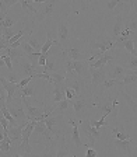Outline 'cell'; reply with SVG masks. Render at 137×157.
<instances>
[{"label":"cell","mask_w":137,"mask_h":157,"mask_svg":"<svg viewBox=\"0 0 137 157\" xmlns=\"http://www.w3.org/2000/svg\"><path fill=\"white\" fill-rule=\"evenodd\" d=\"M28 44H29L31 46H32V49L35 51V52H41L42 44L39 42V41H38L36 38H32V36H31V38H28Z\"/></svg>","instance_id":"7bdbcfd3"},{"label":"cell","mask_w":137,"mask_h":157,"mask_svg":"<svg viewBox=\"0 0 137 157\" xmlns=\"http://www.w3.org/2000/svg\"><path fill=\"white\" fill-rule=\"evenodd\" d=\"M92 107L98 108L104 114L111 115L113 114V118L117 115V100H115L111 95H98L95 97V101H92Z\"/></svg>","instance_id":"7a4b0ae2"},{"label":"cell","mask_w":137,"mask_h":157,"mask_svg":"<svg viewBox=\"0 0 137 157\" xmlns=\"http://www.w3.org/2000/svg\"><path fill=\"white\" fill-rule=\"evenodd\" d=\"M2 56H3V55L0 53V67H4L6 65H4V60H3V58H2Z\"/></svg>","instance_id":"680465c9"},{"label":"cell","mask_w":137,"mask_h":157,"mask_svg":"<svg viewBox=\"0 0 137 157\" xmlns=\"http://www.w3.org/2000/svg\"><path fill=\"white\" fill-rule=\"evenodd\" d=\"M14 24H16V20L11 18V17L7 14L4 18L0 20V29H4V28H13Z\"/></svg>","instance_id":"e575fe53"},{"label":"cell","mask_w":137,"mask_h":157,"mask_svg":"<svg viewBox=\"0 0 137 157\" xmlns=\"http://www.w3.org/2000/svg\"><path fill=\"white\" fill-rule=\"evenodd\" d=\"M49 75V80L48 82L53 86H62L65 84L66 82V70L62 69V70H59V72H55V73H48Z\"/></svg>","instance_id":"cb8c5ba5"},{"label":"cell","mask_w":137,"mask_h":157,"mask_svg":"<svg viewBox=\"0 0 137 157\" xmlns=\"http://www.w3.org/2000/svg\"><path fill=\"white\" fill-rule=\"evenodd\" d=\"M32 80H34L32 77H24V78H21V80L17 83V86H18V90H21V88L27 87V86H28L29 83L32 82Z\"/></svg>","instance_id":"c3c4849f"},{"label":"cell","mask_w":137,"mask_h":157,"mask_svg":"<svg viewBox=\"0 0 137 157\" xmlns=\"http://www.w3.org/2000/svg\"><path fill=\"white\" fill-rule=\"evenodd\" d=\"M68 105H70L68 100H63V101L57 102V104L53 107V112H52V114H55V115H65V112L67 111Z\"/></svg>","instance_id":"d6a6232c"},{"label":"cell","mask_w":137,"mask_h":157,"mask_svg":"<svg viewBox=\"0 0 137 157\" xmlns=\"http://www.w3.org/2000/svg\"><path fill=\"white\" fill-rule=\"evenodd\" d=\"M28 122L29 121H25V122H23V124L17 125V126H13V128H9V129H7V135H9V137L11 139V143H21V140H23V131Z\"/></svg>","instance_id":"9a60e30c"},{"label":"cell","mask_w":137,"mask_h":157,"mask_svg":"<svg viewBox=\"0 0 137 157\" xmlns=\"http://www.w3.org/2000/svg\"><path fill=\"white\" fill-rule=\"evenodd\" d=\"M112 133H113V137L116 139V140H130V136H129L123 129L119 132L116 128H113V129H112Z\"/></svg>","instance_id":"74e56055"},{"label":"cell","mask_w":137,"mask_h":157,"mask_svg":"<svg viewBox=\"0 0 137 157\" xmlns=\"http://www.w3.org/2000/svg\"><path fill=\"white\" fill-rule=\"evenodd\" d=\"M6 107H7V109H9V112L13 115V118L18 124H23V122L28 121V119H27V114H25V111H24V104H23V101H21V98L13 100V102L6 104Z\"/></svg>","instance_id":"9c48e42d"},{"label":"cell","mask_w":137,"mask_h":157,"mask_svg":"<svg viewBox=\"0 0 137 157\" xmlns=\"http://www.w3.org/2000/svg\"><path fill=\"white\" fill-rule=\"evenodd\" d=\"M6 104H7V93L3 88V86H0V109L6 107Z\"/></svg>","instance_id":"ee69618b"},{"label":"cell","mask_w":137,"mask_h":157,"mask_svg":"<svg viewBox=\"0 0 137 157\" xmlns=\"http://www.w3.org/2000/svg\"><path fill=\"white\" fill-rule=\"evenodd\" d=\"M56 53H57V49H56V52L49 49V52L46 53V65L43 67V73H55L62 70V67H65L66 58L63 56V52L59 56H56Z\"/></svg>","instance_id":"5b68a950"},{"label":"cell","mask_w":137,"mask_h":157,"mask_svg":"<svg viewBox=\"0 0 137 157\" xmlns=\"http://www.w3.org/2000/svg\"><path fill=\"white\" fill-rule=\"evenodd\" d=\"M113 144L122 151V153H126L129 157H133V153H131V147H133V142L130 140H113Z\"/></svg>","instance_id":"484cf974"},{"label":"cell","mask_w":137,"mask_h":157,"mask_svg":"<svg viewBox=\"0 0 137 157\" xmlns=\"http://www.w3.org/2000/svg\"><path fill=\"white\" fill-rule=\"evenodd\" d=\"M55 45L57 46V45H60V44H59L57 39H53V38H52V34L48 33L46 41L42 44V48H41V53H42V55H46V53L49 52V49L52 48V46H55Z\"/></svg>","instance_id":"f1b7e54d"},{"label":"cell","mask_w":137,"mask_h":157,"mask_svg":"<svg viewBox=\"0 0 137 157\" xmlns=\"http://www.w3.org/2000/svg\"><path fill=\"white\" fill-rule=\"evenodd\" d=\"M17 3H20V2H17V0H0V20L7 16V9L9 7L14 6Z\"/></svg>","instance_id":"4dcf8cb0"},{"label":"cell","mask_w":137,"mask_h":157,"mask_svg":"<svg viewBox=\"0 0 137 157\" xmlns=\"http://www.w3.org/2000/svg\"><path fill=\"white\" fill-rule=\"evenodd\" d=\"M124 21V28L129 29L131 34L137 35V13L134 10H129V14L126 17H123Z\"/></svg>","instance_id":"44dd1931"},{"label":"cell","mask_w":137,"mask_h":157,"mask_svg":"<svg viewBox=\"0 0 137 157\" xmlns=\"http://www.w3.org/2000/svg\"><path fill=\"white\" fill-rule=\"evenodd\" d=\"M21 49L24 51V53H25V56L27 55H31V53H34L35 51L32 49V46L28 44V41H23V44H21Z\"/></svg>","instance_id":"bcb514c9"},{"label":"cell","mask_w":137,"mask_h":157,"mask_svg":"<svg viewBox=\"0 0 137 157\" xmlns=\"http://www.w3.org/2000/svg\"><path fill=\"white\" fill-rule=\"evenodd\" d=\"M66 88H70L73 93H74L76 98L77 97H88L87 90V84H85V80L83 77L77 75H72V76H66V82H65Z\"/></svg>","instance_id":"277c9868"},{"label":"cell","mask_w":137,"mask_h":157,"mask_svg":"<svg viewBox=\"0 0 137 157\" xmlns=\"http://www.w3.org/2000/svg\"><path fill=\"white\" fill-rule=\"evenodd\" d=\"M42 55L41 52H34V53H31V55H27L25 58L28 59L29 62H31V65L34 66V67H36L38 66V60H39V56Z\"/></svg>","instance_id":"b9f144b4"},{"label":"cell","mask_w":137,"mask_h":157,"mask_svg":"<svg viewBox=\"0 0 137 157\" xmlns=\"http://www.w3.org/2000/svg\"><path fill=\"white\" fill-rule=\"evenodd\" d=\"M73 105V109H74V115L78 121H81V115L84 114V111L88 107H92V102L88 100V97H77L72 101H68Z\"/></svg>","instance_id":"8fae6325"},{"label":"cell","mask_w":137,"mask_h":157,"mask_svg":"<svg viewBox=\"0 0 137 157\" xmlns=\"http://www.w3.org/2000/svg\"><path fill=\"white\" fill-rule=\"evenodd\" d=\"M14 157H23V156H21V154H18V153H16V154H14Z\"/></svg>","instance_id":"94428289"},{"label":"cell","mask_w":137,"mask_h":157,"mask_svg":"<svg viewBox=\"0 0 137 157\" xmlns=\"http://www.w3.org/2000/svg\"><path fill=\"white\" fill-rule=\"evenodd\" d=\"M137 82V72H130L127 70V73L124 75V77L120 80V87H126L129 84H133Z\"/></svg>","instance_id":"f546056e"},{"label":"cell","mask_w":137,"mask_h":157,"mask_svg":"<svg viewBox=\"0 0 137 157\" xmlns=\"http://www.w3.org/2000/svg\"><path fill=\"white\" fill-rule=\"evenodd\" d=\"M65 91H66V86L62 84V86H53V90H52V101L55 104L57 102L63 101L66 100V95H65Z\"/></svg>","instance_id":"4316f807"},{"label":"cell","mask_w":137,"mask_h":157,"mask_svg":"<svg viewBox=\"0 0 137 157\" xmlns=\"http://www.w3.org/2000/svg\"><path fill=\"white\" fill-rule=\"evenodd\" d=\"M119 93H120V94L123 95V97H124V100H126V101H127V104L130 105V108H131V109H133V111L137 114V104H136V102H134V100H133V98H131L130 95L127 94L126 91H123V88H120V90H119Z\"/></svg>","instance_id":"ab89813d"},{"label":"cell","mask_w":137,"mask_h":157,"mask_svg":"<svg viewBox=\"0 0 137 157\" xmlns=\"http://www.w3.org/2000/svg\"><path fill=\"white\" fill-rule=\"evenodd\" d=\"M65 70H66V76L77 75L80 77H83L84 80L90 78V65H88V60L74 62V60H70V59H66Z\"/></svg>","instance_id":"3957f363"},{"label":"cell","mask_w":137,"mask_h":157,"mask_svg":"<svg viewBox=\"0 0 137 157\" xmlns=\"http://www.w3.org/2000/svg\"><path fill=\"white\" fill-rule=\"evenodd\" d=\"M115 60V55H113V51H108V52L102 53L99 58L95 60V62H91L90 63V67L91 69H102L108 65V63H111Z\"/></svg>","instance_id":"ac0fdd59"},{"label":"cell","mask_w":137,"mask_h":157,"mask_svg":"<svg viewBox=\"0 0 137 157\" xmlns=\"http://www.w3.org/2000/svg\"><path fill=\"white\" fill-rule=\"evenodd\" d=\"M45 65H46V55H41L38 60V66H43L45 67Z\"/></svg>","instance_id":"9f6ffc18"},{"label":"cell","mask_w":137,"mask_h":157,"mask_svg":"<svg viewBox=\"0 0 137 157\" xmlns=\"http://www.w3.org/2000/svg\"><path fill=\"white\" fill-rule=\"evenodd\" d=\"M57 33H59V44L62 46V51L67 46L68 41H70V27H68L67 20H62L57 25Z\"/></svg>","instance_id":"5bb4252c"},{"label":"cell","mask_w":137,"mask_h":157,"mask_svg":"<svg viewBox=\"0 0 137 157\" xmlns=\"http://www.w3.org/2000/svg\"><path fill=\"white\" fill-rule=\"evenodd\" d=\"M2 33H3V39H6V41H10L17 34L13 31V28H4V29H2Z\"/></svg>","instance_id":"f6af8a7d"},{"label":"cell","mask_w":137,"mask_h":157,"mask_svg":"<svg viewBox=\"0 0 137 157\" xmlns=\"http://www.w3.org/2000/svg\"><path fill=\"white\" fill-rule=\"evenodd\" d=\"M115 86H120V80H115V78H106L101 86V90H109Z\"/></svg>","instance_id":"f35d334b"},{"label":"cell","mask_w":137,"mask_h":157,"mask_svg":"<svg viewBox=\"0 0 137 157\" xmlns=\"http://www.w3.org/2000/svg\"><path fill=\"white\" fill-rule=\"evenodd\" d=\"M7 55L10 56V59H11V62H17V60H20L21 58H24V51L21 48H7Z\"/></svg>","instance_id":"1f68e13d"},{"label":"cell","mask_w":137,"mask_h":157,"mask_svg":"<svg viewBox=\"0 0 137 157\" xmlns=\"http://www.w3.org/2000/svg\"><path fill=\"white\" fill-rule=\"evenodd\" d=\"M108 65H109V70H106V75H109L115 80H122L124 77V75L127 73V69L124 66L119 65V63L111 62V63H108Z\"/></svg>","instance_id":"d6986e66"},{"label":"cell","mask_w":137,"mask_h":157,"mask_svg":"<svg viewBox=\"0 0 137 157\" xmlns=\"http://www.w3.org/2000/svg\"><path fill=\"white\" fill-rule=\"evenodd\" d=\"M11 139L9 137V135H7V132L4 133V137L3 140L0 142V153H9L10 150H11Z\"/></svg>","instance_id":"836d02e7"},{"label":"cell","mask_w":137,"mask_h":157,"mask_svg":"<svg viewBox=\"0 0 137 157\" xmlns=\"http://www.w3.org/2000/svg\"><path fill=\"white\" fill-rule=\"evenodd\" d=\"M88 45H90V48H91V49H99V52L91 56V60H90V62H92L95 58L98 59L99 56L102 55V53L108 52V51H112V49L115 48V45H116V42H115L111 36L102 35L99 41H91V42L88 44Z\"/></svg>","instance_id":"8992f818"},{"label":"cell","mask_w":137,"mask_h":157,"mask_svg":"<svg viewBox=\"0 0 137 157\" xmlns=\"http://www.w3.org/2000/svg\"><path fill=\"white\" fill-rule=\"evenodd\" d=\"M2 58H3L4 65H6V67L9 69V72H10V73H13V62H11V59H10V56L6 53V55H3Z\"/></svg>","instance_id":"681fc988"},{"label":"cell","mask_w":137,"mask_h":157,"mask_svg":"<svg viewBox=\"0 0 137 157\" xmlns=\"http://www.w3.org/2000/svg\"><path fill=\"white\" fill-rule=\"evenodd\" d=\"M17 66H18V73L23 76V78L24 77L36 78V75H38L36 67H34V66L31 65V62H29L25 56H24V58H21L20 60H17Z\"/></svg>","instance_id":"7c38bea8"},{"label":"cell","mask_w":137,"mask_h":157,"mask_svg":"<svg viewBox=\"0 0 137 157\" xmlns=\"http://www.w3.org/2000/svg\"><path fill=\"white\" fill-rule=\"evenodd\" d=\"M3 39V33H2V29H0V41Z\"/></svg>","instance_id":"91938a15"},{"label":"cell","mask_w":137,"mask_h":157,"mask_svg":"<svg viewBox=\"0 0 137 157\" xmlns=\"http://www.w3.org/2000/svg\"><path fill=\"white\" fill-rule=\"evenodd\" d=\"M116 46L124 48L131 56H136V58H137V51H136V46H134V41H133V39H130V38L124 39V41H122V42L116 44V45H115V48H116Z\"/></svg>","instance_id":"83f0119b"},{"label":"cell","mask_w":137,"mask_h":157,"mask_svg":"<svg viewBox=\"0 0 137 157\" xmlns=\"http://www.w3.org/2000/svg\"><path fill=\"white\" fill-rule=\"evenodd\" d=\"M0 126H2V129H4L6 132H7V129H9V121L4 118V115L2 114V111H0Z\"/></svg>","instance_id":"f5cc1de1"},{"label":"cell","mask_w":137,"mask_h":157,"mask_svg":"<svg viewBox=\"0 0 137 157\" xmlns=\"http://www.w3.org/2000/svg\"><path fill=\"white\" fill-rule=\"evenodd\" d=\"M20 4L23 7L24 13H25L27 17H31L34 20V17L38 13V9L35 7V3L34 2H29V0H20Z\"/></svg>","instance_id":"d4e9b609"},{"label":"cell","mask_w":137,"mask_h":157,"mask_svg":"<svg viewBox=\"0 0 137 157\" xmlns=\"http://www.w3.org/2000/svg\"><path fill=\"white\" fill-rule=\"evenodd\" d=\"M85 157H97V150H95L94 147H87Z\"/></svg>","instance_id":"db71d44e"},{"label":"cell","mask_w":137,"mask_h":157,"mask_svg":"<svg viewBox=\"0 0 137 157\" xmlns=\"http://www.w3.org/2000/svg\"><path fill=\"white\" fill-rule=\"evenodd\" d=\"M48 131L52 133V136L63 135V126H65V115H50L46 119H43Z\"/></svg>","instance_id":"52a82bcc"},{"label":"cell","mask_w":137,"mask_h":157,"mask_svg":"<svg viewBox=\"0 0 137 157\" xmlns=\"http://www.w3.org/2000/svg\"><path fill=\"white\" fill-rule=\"evenodd\" d=\"M20 91V97H34L35 95V87L32 84H28L27 87L18 90Z\"/></svg>","instance_id":"d590c367"},{"label":"cell","mask_w":137,"mask_h":157,"mask_svg":"<svg viewBox=\"0 0 137 157\" xmlns=\"http://www.w3.org/2000/svg\"><path fill=\"white\" fill-rule=\"evenodd\" d=\"M120 4V2L119 0H109L106 3V9H108V11H113L115 9H116L117 6Z\"/></svg>","instance_id":"f907efd6"},{"label":"cell","mask_w":137,"mask_h":157,"mask_svg":"<svg viewBox=\"0 0 137 157\" xmlns=\"http://www.w3.org/2000/svg\"><path fill=\"white\" fill-rule=\"evenodd\" d=\"M0 84L3 86V88L7 93V104L13 102L14 95H16V93L18 91V86H17V83H11V82H9L6 77L0 76Z\"/></svg>","instance_id":"2e32d148"},{"label":"cell","mask_w":137,"mask_h":157,"mask_svg":"<svg viewBox=\"0 0 137 157\" xmlns=\"http://www.w3.org/2000/svg\"><path fill=\"white\" fill-rule=\"evenodd\" d=\"M23 35H24V28H21V29H20V31H18V33H17L16 35H14L13 38H11V39H10V41H9V45L11 46V45H13V44L18 42V41H20V39H21V36H23Z\"/></svg>","instance_id":"7dc6e473"},{"label":"cell","mask_w":137,"mask_h":157,"mask_svg":"<svg viewBox=\"0 0 137 157\" xmlns=\"http://www.w3.org/2000/svg\"><path fill=\"white\" fill-rule=\"evenodd\" d=\"M68 154H70V150H68V147L66 146L65 139H63V143H62V146H60V149L57 150V153H56V157H68Z\"/></svg>","instance_id":"60d3db41"},{"label":"cell","mask_w":137,"mask_h":157,"mask_svg":"<svg viewBox=\"0 0 137 157\" xmlns=\"http://www.w3.org/2000/svg\"><path fill=\"white\" fill-rule=\"evenodd\" d=\"M32 133H34V135H36V136H42L49 144H52V139H53V136H52V133H50V132L48 131V128H46V125H45V122H43V121L36 122L35 126H34Z\"/></svg>","instance_id":"ffe728a7"},{"label":"cell","mask_w":137,"mask_h":157,"mask_svg":"<svg viewBox=\"0 0 137 157\" xmlns=\"http://www.w3.org/2000/svg\"><path fill=\"white\" fill-rule=\"evenodd\" d=\"M67 122L72 125L73 131H72V140L73 143L76 144V147H81L83 146V142L80 139V121H76L73 118H67Z\"/></svg>","instance_id":"7402d4cb"},{"label":"cell","mask_w":137,"mask_h":157,"mask_svg":"<svg viewBox=\"0 0 137 157\" xmlns=\"http://www.w3.org/2000/svg\"><path fill=\"white\" fill-rule=\"evenodd\" d=\"M4 133H6V131H4V129H0V142L3 140V137H4Z\"/></svg>","instance_id":"6f0895ef"},{"label":"cell","mask_w":137,"mask_h":157,"mask_svg":"<svg viewBox=\"0 0 137 157\" xmlns=\"http://www.w3.org/2000/svg\"><path fill=\"white\" fill-rule=\"evenodd\" d=\"M90 45L84 42L83 39L70 38L67 46L63 49V56L66 59L74 60V62H84V60H91V53L88 51Z\"/></svg>","instance_id":"6da1fadb"},{"label":"cell","mask_w":137,"mask_h":157,"mask_svg":"<svg viewBox=\"0 0 137 157\" xmlns=\"http://www.w3.org/2000/svg\"><path fill=\"white\" fill-rule=\"evenodd\" d=\"M35 157H56V153L52 150V146L49 144L48 150H45L42 154H38V156H35Z\"/></svg>","instance_id":"816d5d0a"},{"label":"cell","mask_w":137,"mask_h":157,"mask_svg":"<svg viewBox=\"0 0 137 157\" xmlns=\"http://www.w3.org/2000/svg\"><path fill=\"white\" fill-rule=\"evenodd\" d=\"M124 29V21H123V14H117L115 17V21H113V29H112V36L111 38L113 39L116 42V39L120 36V33Z\"/></svg>","instance_id":"603a6c76"},{"label":"cell","mask_w":137,"mask_h":157,"mask_svg":"<svg viewBox=\"0 0 137 157\" xmlns=\"http://www.w3.org/2000/svg\"><path fill=\"white\" fill-rule=\"evenodd\" d=\"M80 131L83 132V135H85L88 139V146L92 147L95 143V140H98L101 137V131L95 129L94 126H91L90 119H81L80 121Z\"/></svg>","instance_id":"ba28073f"},{"label":"cell","mask_w":137,"mask_h":157,"mask_svg":"<svg viewBox=\"0 0 137 157\" xmlns=\"http://www.w3.org/2000/svg\"><path fill=\"white\" fill-rule=\"evenodd\" d=\"M42 9L38 10V13H36V16L34 17L32 23H39V21H42V20L45 18H49V17H52L53 13H55V9L56 6H57V3L56 2H53V0H49V2H42Z\"/></svg>","instance_id":"30bf717a"},{"label":"cell","mask_w":137,"mask_h":157,"mask_svg":"<svg viewBox=\"0 0 137 157\" xmlns=\"http://www.w3.org/2000/svg\"><path fill=\"white\" fill-rule=\"evenodd\" d=\"M36 122L35 121H29L28 124H27V126L24 128L23 131V140H21V143H20L18 146V150L24 151V153L29 154L31 153V146H29V136L32 135V131H34V126H35Z\"/></svg>","instance_id":"4fadbf2b"},{"label":"cell","mask_w":137,"mask_h":157,"mask_svg":"<svg viewBox=\"0 0 137 157\" xmlns=\"http://www.w3.org/2000/svg\"><path fill=\"white\" fill-rule=\"evenodd\" d=\"M90 78H91V83L92 86H102V83L105 82L108 78L106 75V69L102 67V69H91L90 67Z\"/></svg>","instance_id":"e0dca14e"},{"label":"cell","mask_w":137,"mask_h":157,"mask_svg":"<svg viewBox=\"0 0 137 157\" xmlns=\"http://www.w3.org/2000/svg\"><path fill=\"white\" fill-rule=\"evenodd\" d=\"M65 95H66V98H67L68 101H72V100H74L76 98V95H74V93L70 90V88H66V91H65Z\"/></svg>","instance_id":"11a10c76"},{"label":"cell","mask_w":137,"mask_h":157,"mask_svg":"<svg viewBox=\"0 0 137 157\" xmlns=\"http://www.w3.org/2000/svg\"><path fill=\"white\" fill-rule=\"evenodd\" d=\"M127 56V63H126V69L130 72H137V58L131 55H126Z\"/></svg>","instance_id":"8d00e7d4"}]
</instances>
